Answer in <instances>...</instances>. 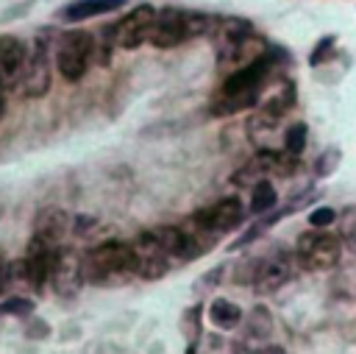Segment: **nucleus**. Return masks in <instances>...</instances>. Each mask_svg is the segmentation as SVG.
<instances>
[{"label": "nucleus", "instance_id": "obj_1", "mask_svg": "<svg viewBox=\"0 0 356 354\" xmlns=\"http://www.w3.org/2000/svg\"><path fill=\"white\" fill-rule=\"evenodd\" d=\"M273 67H275V53L273 50H267L261 59H256V61H250L245 67H236L222 81L217 95L211 98V109L209 111L214 117H228V114H236L242 109H256Z\"/></svg>", "mask_w": 356, "mask_h": 354}, {"label": "nucleus", "instance_id": "obj_2", "mask_svg": "<svg viewBox=\"0 0 356 354\" xmlns=\"http://www.w3.org/2000/svg\"><path fill=\"white\" fill-rule=\"evenodd\" d=\"M214 47L220 64H250L267 53V45L253 33L250 22L245 20H222L214 25Z\"/></svg>", "mask_w": 356, "mask_h": 354}, {"label": "nucleus", "instance_id": "obj_3", "mask_svg": "<svg viewBox=\"0 0 356 354\" xmlns=\"http://www.w3.org/2000/svg\"><path fill=\"white\" fill-rule=\"evenodd\" d=\"M214 20L200 14V11H184V8H161L156 11L153 28H150V39L156 47H175L192 36H203L214 31Z\"/></svg>", "mask_w": 356, "mask_h": 354}, {"label": "nucleus", "instance_id": "obj_4", "mask_svg": "<svg viewBox=\"0 0 356 354\" xmlns=\"http://www.w3.org/2000/svg\"><path fill=\"white\" fill-rule=\"evenodd\" d=\"M83 273H86L89 282H106V279H114V276L134 273L131 243L106 240V243L95 245V248L83 256Z\"/></svg>", "mask_w": 356, "mask_h": 354}, {"label": "nucleus", "instance_id": "obj_5", "mask_svg": "<svg viewBox=\"0 0 356 354\" xmlns=\"http://www.w3.org/2000/svg\"><path fill=\"white\" fill-rule=\"evenodd\" d=\"M95 56V42H92V33L86 31H67L61 33L58 39V50H56V67L61 72L64 81L75 84L83 78L89 61Z\"/></svg>", "mask_w": 356, "mask_h": 354}, {"label": "nucleus", "instance_id": "obj_6", "mask_svg": "<svg viewBox=\"0 0 356 354\" xmlns=\"http://www.w3.org/2000/svg\"><path fill=\"white\" fill-rule=\"evenodd\" d=\"M342 245L325 229H309L298 237V259L306 270H331L339 262Z\"/></svg>", "mask_w": 356, "mask_h": 354}, {"label": "nucleus", "instance_id": "obj_7", "mask_svg": "<svg viewBox=\"0 0 356 354\" xmlns=\"http://www.w3.org/2000/svg\"><path fill=\"white\" fill-rule=\"evenodd\" d=\"M131 254H134V273L142 276V279H161L170 268V254L159 243L156 231L139 234L131 243Z\"/></svg>", "mask_w": 356, "mask_h": 354}, {"label": "nucleus", "instance_id": "obj_8", "mask_svg": "<svg viewBox=\"0 0 356 354\" xmlns=\"http://www.w3.org/2000/svg\"><path fill=\"white\" fill-rule=\"evenodd\" d=\"M242 220V201L239 198H220L211 206H203L200 212L192 215V226L203 231L206 237L225 234Z\"/></svg>", "mask_w": 356, "mask_h": 354}, {"label": "nucleus", "instance_id": "obj_9", "mask_svg": "<svg viewBox=\"0 0 356 354\" xmlns=\"http://www.w3.org/2000/svg\"><path fill=\"white\" fill-rule=\"evenodd\" d=\"M156 20L153 6H136L114 25V45L122 50H136L145 39H150V28Z\"/></svg>", "mask_w": 356, "mask_h": 354}, {"label": "nucleus", "instance_id": "obj_10", "mask_svg": "<svg viewBox=\"0 0 356 354\" xmlns=\"http://www.w3.org/2000/svg\"><path fill=\"white\" fill-rule=\"evenodd\" d=\"M83 279H86V273H83V256H78L72 248H58L47 284H53V290L67 298V295H75L81 290Z\"/></svg>", "mask_w": 356, "mask_h": 354}, {"label": "nucleus", "instance_id": "obj_11", "mask_svg": "<svg viewBox=\"0 0 356 354\" xmlns=\"http://www.w3.org/2000/svg\"><path fill=\"white\" fill-rule=\"evenodd\" d=\"M22 95L25 98H44L50 89V61H47V45L36 42L33 50L28 53L25 70H22Z\"/></svg>", "mask_w": 356, "mask_h": 354}, {"label": "nucleus", "instance_id": "obj_12", "mask_svg": "<svg viewBox=\"0 0 356 354\" xmlns=\"http://www.w3.org/2000/svg\"><path fill=\"white\" fill-rule=\"evenodd\" d=\"M28 47L22 39L17 36H0V86L3 89H14L22 81V70L28 61Z\"/></svg>", "mask_w": 356, "mask_h": 354}, {"label": "nucleus", "instance_id": "obj_13", "mask_svg": "<svg viewBox=\"0 0 356 354\" xmlns=\"http://www.w3.org/2000/svg\"><path fill=\"white\" fill-rule=\"evenodd\" d=\"M286 279H289V262H286V256L278 254V256H270V259H261L259 262V268L253 273V287L259 293H273Z\"/></svg>", "mask_w": 356, "mask_h": 354}, {"label": "nucleus", "instance_id": "obj_14", "mask_svg": "<svg viewBox=\"0 0 356 354\" xmlns=\"http://www.w3.org/2000/svg\"><path fill=\"white\" fill-rule=\"evenodd\" d=\"M122 6H125V0H72V3H67L61 8V20L78 22V20H89V17L120 11Z\"/></svg>", "mask_w": 356, "mask_h": 354}, {"label": "nucleus", "instance_id": "obj_15", "mask_svg": "<svg viewBox=\"0 0 356 354\" xmlns=\"http://www.w3.org/2000/svg\"><path fill=\"white\" fill-rule=\"evenodd\" d=\"M64 229H67V215L61 209H44L36 220V231L33 237H42L53 245H58V240L64 237Z\"/></svg>", "mask_w": 356, "mask_h": 354}, {"label": "nucleus", "instance_id": "obj_16", "mask_svg": "<svg viewBox=\"0 0 356 354\" xmlns=\"http://www.w3.org/2000/svg\"><path fill=\"white\" fill-rule=\"evenodd\" d=\"M209 321L220 329H234L242 323V309H239V304H234L228 298H214L209 304Z\"/></svg>", "mask_w": 356, "mask_h": 354}, {"label": "nucleus", "instance_id": "obj_17", "mask_svg": "<svg viewBox=\"0 0 356 354\" xmlns=\"http://www.w3.org/2000/svg\"><path fill=\"white\" fill-rule=\"evenodd\" d=\"M275 203H278V192H275V187H273L270 181H259V184L253 187V198H250V212H253V215H261V212L273 209Z\"/></svg>", "mask_w": 356, "mask_h": 354}, {"label": "nucleus", "instance_id": "obj_18", "mask_svg": "<svg viewBox=\"0 0 356 354\" xmlns=\"http://www.w3.org/2000/svg\"><path fill=\"white\" fill-rule=\"evenodd\" d=\"M306 123H292L286 131H284V151L289 153V156H300L303 153V148H306Z\"/></svg>", "mask_w": 356, "mask_h": 354}, {"label": "nucleus", "instance_id": "obj_19", "mask_svg": "<svg viewBox=\"0 0 356 354\" xmlns=\"http://www.w3.org/2000/svg\"><path fill=\"white\" fill-rule=\"evenodd\" d=\"M31 309H33V301H28L22 295H14L0 304V315H28Z\"/></svg>", "mask_w": 356, "mask_h": 354}, {"label": "nucleus", "instance_id": "obj_20", "mask_svg": "<svg viewBox=\"0 0 356 354\" xmlns=\"http://www.w3.org/2000/svg\"><path fill=\"white\" fill-rule=\"evenodd\" d=\"M334 220H337V212H334L331 206H320V209H314V212L309 215L312 229H325V226H331Z\"/></svg>", "mask_w": 356, "mask_h": 354}, {"label": "nucleus", "instance_id": "obj_21", "mask_svg": "<svg viewBox=\"0 0 356 354\" xmlns=\"http://www.w3.org/2000/svg\"><path fill=\"white\" fill-rule=\"evenodd\" d=\"M342 237L356 245V206L345 209V215H342Z\"/></svg>", "mask_w": 356, "mask_h": 354}, {"label": "nucleus", "instance_id": "obj_22", "mask_svg": "<svg viewBox=\"0 0 356 354\" xmlns=\"http://www.w3.org/2000/svg\"><path fill=\"white\" fill-rule=\"evenodd\" d=\"M331 50H334V36H325V39H320V45H317V47L312 50L309 61H312V64L317 67V64H320V59H325V56H328Z\"/></svg>", "mask_w": 356, "mask_h": 354}, {"label": "nucleus", "instance_id": "obj_23", "mask_svg": "<svg viewBox=\"0 0 356 354\" xmlns=\"http://www.w3.org/2000/svg\"><path fill=\"white\" fill-rule=\"evenodd\" d=\"M334 162H337V151L331 148V151H328V159H325V162L320 159V164H317V170H320V176H325V173H328V170L334 167Z\"/></svg>", "mask_w": 356, "mask_h": 354}, {"label": "nucleus", "instance_id": "obj_24", "mask_svg": "<svg viewBox=\"0 0 356 354\" xmlns=\"http://www.w3.org/2000/svg\"><path fill=\"white\" fill-rule=\"evenodd\" d=\"M6 284H8V265L0 259V290H3Z\"/></svg>", "mask_w": 356, "mask_h": 354}, {"label": "nucleus", "instance_id": "obj_25", "mask_svg": "<svg viewBox=\"0 0 356 354\" xmlns=\"http://www.w3.org/2000/svg\"><path fill=\"white\" fill-rule=\"evenodd\" d=\"M3 114H6V89L0 86V120H3Z\"/></svg>", "mask_w": 356, "mask_h": 354}, {"label": "nucleus", "instance_id": "obj_26", "mask_svg": "<svg viewBox=\"0 0 356 354\" xmlns=\"http://www.w3.org/2000/svg\"><path fill=\"white\" fill-rule=\"evenodd\" d=\"M264 354H284V348H275V346H273V348H267Z\"/></svg>", "mask_w": 356, "mask_h": 354}]
</instances>
